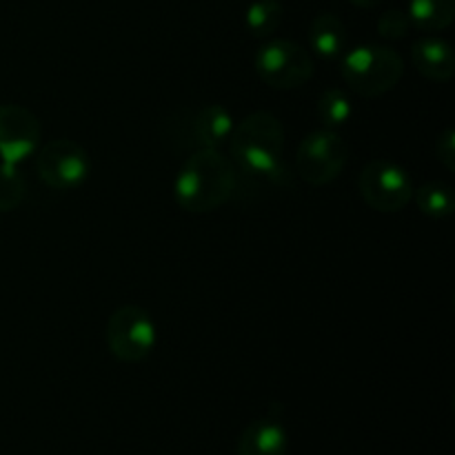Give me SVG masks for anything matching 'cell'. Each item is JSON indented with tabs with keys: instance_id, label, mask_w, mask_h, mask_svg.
I'll return each mask as SVG.
<instances>
[{
	"instance_id": "d6986e66",
	"label": "cell",
	"mask_w": 455,
	"mask_h": 455,
	"mask_svg": "<svg viewBox=\"0 0 455 455\" xmlns=\"http://www.w3.org/2000/svg\"><path fill=\"white\" fill-rule=\"evenodd\" d=\"M411 29V20H409L407 12L400 9H387L380 18H378V34L387 40H400L409 34Z\"/></svg>"
},
{
	"instance_id": "ba28073f",
	"label": "cell",
	"mask_w": 455,
	"mask_h": 455,
	"mask_svg": "<svg viewBox=\"0 0 455 455\" xmlns=\"http://www.w3.org/2000/svg\"><path fill=\"white\" fill-rule=\"evenodd\" d=\"M36 154V172L40 180L56 191L78 189L92 172L84 147L69 138H56L40 147Z\"/></svg>"
},
{
	"instance_id": "8992f818",
	"label": "cell",
	"mask_w": 455,
	"mask_h": 455,
	"mask_svg": "<svg viewBox=\"0 0 455 455\" xmlns=\"http://www.w3.org/2000/svg\"><path fill=\"white\" fill-rule=\"evenodd\" d=\"M256 71L274 89H298L314 78V58L291 40H271L256 53Z\"/></svg>"
},
{
	"instance_id": "5bb4252c",
	"label": "cell",
	"mask_w": 455,
	"mask_h": 455,
	"mask_svg": "<svg viewBox=\"0 0 455 455\" xmlns=\"http://www.w3.org/2000/svg\"><path fill=\"white\" fill-rule=\"evenodd\" d=\"M407 13L420 31H444L455 18V0H411Z\"/></svg>"
},
{
	"instance_id": "9c48e42d",
	"label": "cell",
	"mask_w": 455,
	"mask_h": 455,
	"mask_svg": "<svg viewBox=\"0 0 455 455\" xmlns=\"http://www.w3.org/2000/svg\"><path fill=\"white\" fill-rule=\"evenodd\" d=\"M173 120H178V123H173L176 124V132H173L176 138H172V140H180L191 151L220 149L225 142H229L235 127L231 111L218 102H209L198 109H185L180 118Z\"/></svg>"
},
{
	"instance_id": "7c38bea8",
	"label": "cell",
	"mask_w": 455,
	"mask_h": 455,
	"mask_svg": "<svg viewBox=\"0 0 455 455\" xmlns=\"http://www.w3.org/2000/svg\"><path fill=\"white\" fill-rule=\"evenodd\" d=\"M411 58L416 69L434 83H449L453 78V49L447 40L438 38V36H427V38L418 40L411 49Z\"/></svg>"
},
{
	"instance_id": "9a60e30c",
	"label": "cell",
	"mask_w": 455,
	"mask_h": 455,
	"mask_svg": "<svg viewBox=\"0 0 455 455\" xmlns=\"http://www.w3.org/2000/svg\"><path fill=\"white\" fill-rule=\"evenodd\" d=\"M413 198H416L418 209L435 220L449 218L455 212V194L447 182H427L420 189H413Z\"/></svg>"
},
{
	"instance_id": "2e32d148",
	"label": "cell",
	"mask_w": 455,
	"mask_h": 455,
	"mask_svg": "<svg viewBox=\"0 0 455 455\" xmlns=\"http://www.w3.org/2000/svg\"><path fill=\"white\" fill-rule=\"evenodd\" d=\"M283 22V4L278 0H253L244 12V25L253 38H269Z\"/></svg>"
},
{
	"instance_id": "52a82bcc",
	"label": "cell",
	"mask_w": 455,
	"mask_h": 455,
	"mask_svg": "<svg viewBox=\"0 0 455 455\" xmlns=\"http://www.w3.org/2000/svg\"><path fill=\"white\" fill-rule=\"evenodd\" d=\"M360 196L380 213L403 212L413 200V180L404 167L394 160H371L360 173Z\"/></svg>"
},
{
	"instance_id": "7a4b0ae2",
	"label": "cell",
	"mask_w": 455,
	"mask_h": 455,
	"mask_svg": "<svg viewBox=\"0 0 455 455\" xmlns=\"http://www.w3.org/2000/svg\"><path fill=\"white\" fill-rule=\"evenodd\" d=\"M238 187V172L220 149H196L178 172L173 198L189 213H212L229 203Z\"/></svg>"
},
{
	"instance_id": "30bf717a",
	"label": "cell",
	"mask_w": 455,
	"mask_h": 455,
	"mask_svg": "<svg viewBox=\"0 0 455 455\" xmlns=\"http://www.w3.org/2000/svg\"><path fill=\"white\" fill-rule=\"evenodd\" d=\"M43 124L38 116L22 105H0V158L20 164L40 149Z\"/></svg>"
},
{
	"instance_id": "4fadbf2b",
	"label": "cell",
	"mask_w": 455,
	"mask_h": 455,
	"mask_svg": "<svg viewBox=\"0 0 455 455\" xmlns=\"http://www.w3.org/2000/svg\"><path fill=\"white\" fill-rule=\"evenodd\" d=\"M309 44L320 58L324 60H336L342 58L349 44L347 27L336 13H320L311 20L309 27Z\"/></svg>"
},
{
	"instance_id": "8fae6325",
	"label": "cell",
	"mask_w": 455,
	"mask_h": 455,
	"mask_svg": "<svg viewBox=\"0 0 455 455\" xmlns=\"http://www.w3.org/2000/svg\"><path fill=\"white\" fill-rule=\"evenodd\" d=\"M289 447V435L283 422L267 416L244 427L238 438V455H284Z\"/></svg>"
},
{
	"instance_id": "ac0fdd59",
	"label": "cell",
	"mask_w": 455,
	"mask_h": 455,
	"mask_svg": "<svg viewBox=\"0 0 455 455\" xmlns=\"http://www.w3.org/2000/svg\"><path fill=\"white\" fill-rule=\"evenodd\" d=\"M25 200V178L18 164L0 163V213H9Z\"/></svg>"
},
{
	"instance_id": "e0dca14e",
	"label": "cell",
	"mask_w": 455,
	"mask_h": 455,
	"mask_svg": "<svg viewBox=\"0 0 455 455\" xmlns=\"http://www.w3.org/2000/svg\"><path fill=\"white\" fill-rule=\"evenodd\" d=\"M315 114H318L320 123L324 124V129H338L351 118L354 107H351L349 96H347L342 89L333 87V89H327V92L318 98Z\"/></svg>"
},
{
	"instance_id": "5b68a950",
	"label": "cell",
	"mask_w": 455,
	"mask_h": 455,
	"mask_svg": "<svg viewBox=\"0 0 455 455\" xmlns=\"http://www.w3.org/2000/svg\"><path fill=\"white\" fill-rule=\"evenodd\" d=\"M347 163H349V145L333 129L307 133L298 147L296 169L307 185H329L345 172Z\"/></svg>"
},
{
	"instance_id": "ffe728a7",
	"label": "cell",
	"mask_w": 455,
	"mask_h": 455,
	"mask_svg": "<svg viewBox=\"0 0 455 455\" xmlns=\"http://www.w3.org/2000/svg\"><path fill=\"white\" fill-rule=\"evenodd\" d=\"M435 156L447 172H455V132L451 127L444 129L435 142Z\"/></svg>"
},
{
	"instance_id": "6da1fadb",
	"label": "cell",
	"mask_w": 455,
	"mask_h": 455,
	"mask_svg": "<svg viewBox=\"0 0 455 455\" xmlns=\"http://www.w3.org/2000/svg\"><path fill=\"white\" fill-rule=\"evenodd\" d=\"M235 172L265 182H287L284 169V127L269 111H253L234 127L229 138Z\"/></svg>"
},
{
	"instance_id": "44dd1931",
	"label": "cell",
	"mask_w": 455,
	"mask_h": 455,
	"mask_svg": "<svg viewBox=\"0 0 455 455\" xmlns=\"http://www.w3.org/2000/svg\"><path fill=\"white\" fill-rule=\"evenodd\" d=\"M351 3L360 9H373V7H378V4L385 3V0H351Z\"/></svg>"
},
{
	"instance_id": "277c9868",
	"label": "cell",
	"mask_w": 455,
	"mask_h": 455,
	"mask_svg": "<svg viewBox=\"0 0 455 455\" xmlns=\"http://www.w3.org/2000/svg\"><path fill=\"white\" fill-rule=\"evenodd\" d=\"M156 323L147 309L138 305L118 307L107 320L105 340L109 354L127 364L142 363L156 349Z\"/></svg>"
},
{
	"instance_id": "3957f363",
	"label": "cell",
	"mask_w": 455,
	"mask_h": 455,
	"mask_svg": "<svg viewBox=\"0 0 455 455\" xmlns=\"http://www.w3.org/2000/svg\"><path fill=\"white\" fill-rule=\"evenodd\" d=\"M403 76V58L382 44H360L342 56V78L351 92L363 98L385 96Z\"/></svg>"
}]
</instances>
